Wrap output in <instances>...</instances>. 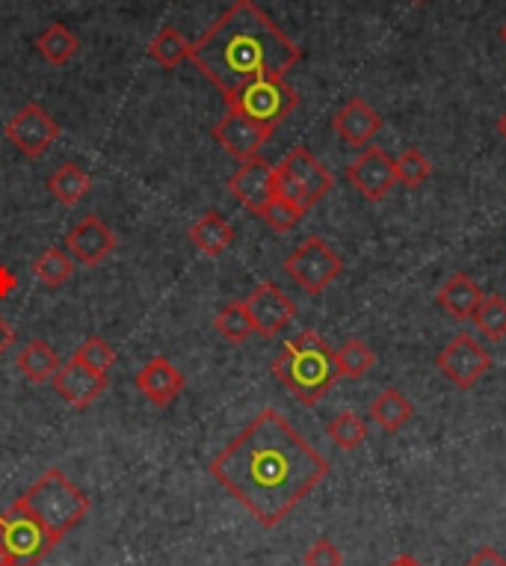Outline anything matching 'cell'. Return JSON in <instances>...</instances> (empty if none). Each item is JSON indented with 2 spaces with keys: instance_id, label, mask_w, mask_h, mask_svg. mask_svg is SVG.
Returning a JSON list of instances; mask_svg holds the SVG:
<instances>
[{
  "instance_id": "obj_3",
  "label": "cell",
  "mask_w": 506,
  "mask_h": 566,
  "mask_svg": "<svg viewBox=\"0 0 506 566\" xmlns=\"http://www.w3.org/2000/svg\"><path fill=\"white\" fill-rule=\"evenodd\" d=\"M273 374L305 407H317L329 395L331 386L341 380L335 350L314 329H305L299 338L285 344V350L278 353V359L273 363Z\"/></svg>"
},
{
  "instance_id": "obj_18",
  "label": "cell",
  "mask_w": 506,
  "mask_h": 566,
  "mask_svg": "<svg viewBox=\"0 0 506 566\" xmlns=\"http://www.w3.org/2000/svg\"><path fill=\"white\" fill-rule=\"evenodd\" d=\"M331 125H335L338 137H341L347 146L365 149L370 139L377 137L379 128H382V116H379L365 98H350L341 111L335 113Z\"/></svg>"
},
{
  "instance_id": "obj_21",
  "label": "cell",
  "mask_w": 506,
  "mask_h": 566,
  "mask_svg": "<svg viewBox=\"0 0 506 566\" xmlns=\"http://www.w3.org/2000/svg\"><path fill=\"white\" fill-rule=\"evenodd\" d=\"M190 48L193 42L185 39V33L172 24H166L155 33V39L148 42V60H155L157 65H164V69H178V65L190 60Z\"/></svg>"
},
{
  "instance_id": "obj_22",
  "label": "cell",
  "mask_w": 506,
  "mask_h": 566,
  "mask_svg": "<svg viewBox=\"0 0 506 566\" xmlns=\"http://www.w3.org/2000/svg\"><path fill=\"white\" fill-rule=\"evenodd\" d=\"M36 51L45 63L68 65L74 56H77V51H81V39L74 36L72 30L65 28V24L56 21V24H51V28H45L42 33H39Z\"/></svg>"
},
{
  "instance_id": "obj_40",
  "label": "cell",
  "mask_w": 506,
  "mask_h": 566,
  "mask_svg": "<svg viewBox=\"0 0 506 566\" xmlns=\"http://www.w3.org/2000/svg\"><path fill=\"white\" fill-rule=\"evenodd\" d=\"M497 130H500V137L506 139V113L500 116V119H497Z\"/></svg>"
},
{
  "instance_id": "obj_17",
  "label": "cell",
  "mask_w": 506,
  "mask_h": 566,
  "mask_svg": "<svg viewBox=\"0 0 506 566\" xmlns=\"http://www.w3.org/2000/svg\"><path fill=\"white\" fill-rule=\"evenodd\" d=\"M137 389L155 407H169L185 391V374L178 371L176 365L169 363L166 356H155V359H148L137 371Z\"/></svg>"
},
{
  "instance_id": "obj_26",
  "label": "cell",
  "mask_w": 506,
  "mask_h": 566,
  "mask_svg": "<svg viewBox=\"0 0 506 566\" xmlns=\"http://www.w3.org/2000/svg\"><path fill=\"white\" fill-rule=\"evenodd\" d=\"M33 273H36L39 282H42V285H48V289H63L65 282L72 279L74 261L65 250H60V247H51V250H45L36 261H33Z\"/></svg>"
},
{
  "instance_id": "obj_38",
  "label": "cell",
  "mask_w": 506,
  "mask_h": 566,
  "mask_svg": "<svg viewBox=\"0 0 506 566\" xmlns=\"http://www.w3.org/2000/svg\"><path fill=\"white\" fill-rule=\"evenodd\" d=\"M386 566H424V564H421V560H414L412 555H400L394 557V560H388Z\"/></svg>"
},
{
  "instance_id": "obj_29",
  "label": "cell",
  "mask_w": 506,
  "mask_h": 566,
  "mask_svg": "<svg viewBox=\"0 0 506 566\" xmlns=\"http://www.w3.org/2000/svg\"><path fill=\"white\" fill-rule=\"evenodd\" d=\"M329 439L335 446L341 448V451H352V448H359L365 439H368V424H365V418L350 412V409H344L338 416L331 418L329 428H326Z\"/></svg>"
},
{
  "instance_id": "obj_1",
  "label": "cell",
  "mask_w": 506,
  "mask_h": 566,
  "mask_svg": "<svg viewBox=\"0 0 506 566\" xmlns=\"http://www.w3.org/2000/svg\"><path fill=\"white\" fill-rule=\"evenodd\" d=\"M211 474L264 528H276L329 474V463L278 409H261L213 457Z\"/></svg>"
},
{
  "instance_id": "obj_7",
  "label": "cell",
  "mask_w": 506,
  "mask_h": 566,
  "mask_svg": "<svg viewBox=\"0 0 506 566\" xmlns=\"http://www.w3.org/2000/svg\"><path fill=\"white\" fill-rule=\"evenodd\" d=\"M0 539L12 566H39L56 546V539L48 534L45 525L21 502L12 504L7 513H0Z\"/></svg>"
},
{
  "instance_id": "obj_37",
  "label": "cell",
  "mask_w": 506,
  "mask_h": 566,
  "mask_svg": "<svg viewBox=\"0 0 506 566\" xmlns=\"http://www.w3.org/2000/svg\"><path fill=\"white\" fill-rule=\"evenodd\" d=\"M12 342H15V329H12V326L7 324L3 317H0V356L10 350Z\"/></svg>"
},
{
  "instance_id": "obj_4",
  "label": "cell",
  "mask_w": 506,
  "mask_h": 566,
  "mask_svg": "<svg viewBox=\"0 0 506 566\" xmlns=\"http://www.w3.org/2000/svg\"><path fill=\"white\" fill-rule=\"evenodd\" d=\"M33 516L48 528V534L60 543V539L81 525L83 516L89 513L93 502L65 478L60 469H48L39 474V481L30 486L19 499Z\"/></svg>"
},
{
  "instance_id": "obj_25",
  "label": "cell",
  "mask_w": 506,
  "mask_h": 566,
  "mask_svg": "<svg viewBox=\"0 0 506 566\" xmlns=\"http://www.w3.org/2000/svg\"><path fill=\"white\" fill-rule=\"evenodd\" d=\"M370 416H373V421H377L386 433H397V430H403L405 424H409V418H412V403H409V398H405L403 391L386 389L373 403H370Z\"/></svg>"
},
{
  "instance_id": "obj_39",
  "label": "cell",
  "mask_w": 506,
  "mask_h": 566,
  "mask_svg": "<svg viewBox=\"0 0 506 566\" xmlns=\"http://www.w3.org/2000/svg\"><path fill=\"white\" fill-rule=\"evenodd\" d=\"M0 566H12L10 555H7V548H3V539H0Z\"/></svg>"
},
{
  "instance_id": "obj_2",
  "label": "cell",
  "mask_w": 506,
  "mask_h": 566,
  "mask_svg": "<svg viewBox=\"0 0 506 566\" xmlns=\"http://www.w3.org/2000/svg\"><path fill=\"white\" fill-rule=\"evenodd\" d=\"M196 69L229 98L255 77H285L303 48L273 24L255 0H234L190 48Z\"/></svg>"
},
{
  "instance_id": "obj_8",
  "label": "cell",
  "mask_w": 506,
  "mask_h": 566,
  "mask_svg": "<svg viewBox=\"0 0 506 566\" xmlns=\"http://www.w3.org/2000/svg\"><path fill=\"white\" fill-rule=\"evenodd\" d=\"M341 255L331 250L323 238H308V241L299 243L285 261L287 276L294 279L296 285H299L305 294H312V297L329 289L331 282L341 276Z\"/></svg>"
},
{
  "instance_id": "obj_13",
  "label": "cell",
  "mask_w": 506,
  "mask_h": 566,
  "mask_svg": "<svg viewBox=\"0 0 506 566\" xmlns=\"http://www.w3.org/2000/svg\"><path fill=\"white\" fill-rule=\"evenodd\" d=\"M243 303H246L249 317L255 324V333H261L264 338L278 335L296 317L294 300L287 297L276 282H261Z\"/></svg>"
},
{
  "instance_id": "obj_9",
  "label": "cell",
  "mask_w": 506,
  "mask_h": 566,
  "mask_svg": "<svg viewBox=\"0 0 506 566\" xmlns=\"http://www.w3.org/2000/svg\"><path fill=\"white\" fill-rule=\"evenodd\" d=\"M435 365L456 389H471L492 368V356L474 335L460 333L453 335L451 344L435 356Z\"/></svg>"
},
{
  "instance_id": "obj_16",
  "label": "cell",
  "mask_w": 506,
  "mask_h": 566,
  "mask_svg": "<svg viewBox=\"0 0 506 566\" xmlns=\"http://www.w3.org/2000/svg\"><path fill=\"white\" fill-rule=\"evenodd\" d=\"M65 250L74 261H81L86 268H95L116 250V234L98 217H83L81 223L65 234Z\"/></svg>"
},
{
  "instance_id": "obj_28",
  "label": "cell",
  "mask_w": 506,
  "mask_h": 566,
  "mask_svg": "<svg viewBox=\"0 0 506 566\" xmlns=\"http://www.w3.org/2000/svg\"><path fill=\"white\" fill-rule=\"evenodd\" d=\"M335 363H338L341 377L356 380V377H365L377 365V353L370 350L361 338H350V342L341 344V350H335Z\"/></svg>"
},
{
  "instance_id": "obj_11",
  "label": "cell",
  "mask_w": 506,
  "mask_h": 566,
  "mask_svg": "<svg viewBox=\"0 0 506 566\" xmlns=\"http://www.w3.org/2000/svg\"><path fill=\"white\" fill-rule=\"evenodd\" d=\"M347 178L368 202H382L397 185V164L386 149L365 146L359 158L347 167Z\"/></svg>"
},
{
  "instance_id": "obj_12",
  "label": "cell",
  "mask_w": 506,
  "mask_h": 566,
  "mask_svg": "<svg viewBox=\"0 0 506 566\" xmlns=\"http://www.w3.org/2000/svg\"><path fill=\"white\" fill-rule=\"evenodd\" d=\"M229 193L240 205H246L252 214L261 217L270 199L276 196V167L261 158V155L252 160H243L238 172L229 178Z\"/></svg>"
},
{
  "instance_id": "obj_33",
  "label": "cell",
  "mask_w": 506,
  "mask_h": 566,
  "mask_svg": "<svg viewBox=\"0 0 506 566\" xmlns=\"http://www.w3.org/2000/svg\"><path fill=\"white\" fill-rule=\"evenodd\" d=\"M74 359L86 365V368H93L95 374H107L113 368V363H116V353H113V347L104 342L102 335H89V338L77 347Z\"/></svg>"
},
{
  "instance_id": "obj_35",
  "label": "cell",
  "mask_w": 506,
  "mask_h": 566,
  "mask_svg": "<svg viewBox=\"0 0 506 566\" xmlns=\"http://www.w3.org/2000/svg\"><path fill=\"white\" fill-rule=\"evenodd\" d=\"M465 566H506V557L500 555L497 548L483 546L468 557V564H465Z\"/></svg>"
},
{
  "instance_id": "obj_41",
  "label": "cell",
  "mask_w": 506,
  "mask_h": 566,
  "mask_svg": "<svg viewBox=\"0 0 506 566\" xmlns=\"http://www.w3.org/2000/svg\"><path fill=\"white\" fill-rule=\"evenodd\" d=\"M500 39H504V45H506V24H504V28H500Z\"/></svg>"
},
{
  "instance_id": "obj_15",
  "label": "cell",
  "mask_w": 506,
  "mask_h": 566,
  "mask_svg": "<svg viewBox=\"0 0 506 566\" xmlns=\"http://www.w3.org/2000/svg\"><path fill=\"white\" fill-rule=\"evenodd\" d=\"M56 395L74 409H86L89 403H95V398L107 389V374H95L93 368H86L77 359H68L56 368V374L51 377Z\"/></svg>"
},
{
  "instance_id": "obj_6",
  "label": "cell",
  "mask_w": 506,
  "mask_h": 566,
  "mask_svg": "<svg viewBox=\"0 0 506 566\" xmlns=\"http://www.w3.org/2000/svg\"><path fill=\"white\" fill-rule=\"evenodd\" d=\"M335 178L320 160L314 158L305 146H296L285 155V160L276 167V193L296 202L299 208H312L329 193Z\"/></svg>"
},
{
  "instance_id": "obj_10",
  "label": "cell",
  "mask_w": 506,
  "mask_h": 566,
  "mask_svg": "<svg viewBox=\"0 0 506 566\" xmlns=\"http://www.w3.org/2000/svg\"><path fill=\"white\" fill-rule=\"evenodd\" d=\"M60 137V125L45 107L24 104L10 122H7V139L24 155V158H42Z\"/></svg>"
},
{
  "instance_id": "obj_5",
  "label": "cell",
  "mask_w": 506,
  "mask_h": 566,
  "mask_svg": "<svg viewBox=\"0 0 506 566\" xmlns=\"http://www.w3.org/2000/svg\"><path fill=\"white\" fill-rule=\"evenodd\" d=\"M229 111L243 113L246 119L276 130L299 107V95L285 77H255L225 98Z\"/></svg>"
},
{
  "instance_id": "obj_30",
  "label": "cell",
  "mask_w": 506,
  "mask_h": 566,
  "mask_svg": "<svg viewBox=\"0 0 506 566\" xmlns=\"http://www.w3.org/2000/svg\"><path fill=\"white\" fill-rule=\"evenodd\" d=\"M474 326L486 335L488 342H504L506 338V300L504 297H483V303L474 312Z\"/></svg>"
},
{
  "instance_id": "obj_14",
  "label": "cell",
  "mask_w": 506,
  "mask_h": 566,
  "mask_svg": "<svg viewBox=\"0 0 506 566\" xmlns=\"http://www.w3.org/2000/svg\"><path fill=\"white\" fill-rule=\"evenodd\" d=\"M270 137H273V130L259 125V122L246 119V116L238 111H229L217 125H213V139L220 143L222 149L229 151L231 158H238L240 164H243V160L259 158L261 149H264V143H267Z\"/></svg>"
},
{
  "instance_id": "obj_19",
  "label": "cell",
  "mask_w": 506,
  "mask_h": 566,
  "mask_svg": "<svg viewBox=\"0 0 506 566\" xmlns=\"http://www.w3.org/2000/svg\"><path fill=\"white\" fill-rule=\"evenodd\" d=\"M435 300H439V306H442L451 317H456V321H471L479 303H483V291H479L477 282L471 276H465V273H453V276L444 282Z\"/></svg>"
},
{
  "instance_id": "obj_31",
  "label": "cell",
  "mask_w": 506,
  "mask_h": 566,
  "mask_svg": "<svg viewBox=\"0 0 506 566\" xmlns=\"http://www.w3.org/2000/svg\"><path fill=\"white\" fill-rule=\"evenodd\" d=\"M308 214L305 208H299L296 202H291V199H285V196H273L270 199V205L261 211V220L273 229V232H291L303 217Z\"/></svg>"
},
{
  "instance_id": "obj_24",
  "label": "cell",
  "mask_w": 506,
  "mask_h": 566,
  "mask_svg": "<svg viewBox=\"0 0 506 566\" xmlns=\"http://www.w3.org/2000/svg\"><path fill=\"white\" fill-rule=\"evenodd\" d=\"M48 190H51V196H54L56 202H63L72 208V205L83 202V199L89 196V190H93V178L86 176L77 164H63L54 176L48 178Z\"/></svg>"
},
{
  "instance_id": "obj_32",
  "label": "cell",
  "mask_w": 506,
  "mask_h": 566,
  "mask_svg": "<svg viewBox=\"0 0 506 566\" xmlns=\"http://www.w3.org/2000/svg\"><path fill=\"white\" fill-rule=\"evenodd\" d=\"M397 164V181H403L405 187H421L426 178L433 176V164L421 149H405Z\"/></svg>"
},
{
  "instance_id": "obj_27",
  "label": "cell",
  "mask_w": 506,
  "mask_h": 566,
  "mask_svg": "<svg viewBox=\"0 0 506 566\" xmlns=\"http://www.w3.org/2000/svg\"><path fill=\"white\" fill-rule=\"evenodd\" d=\"M213 326H217V333H220L229 344L249 342V335L255 333V324H252V317H249L243 300H234L229 306H222L220 315L213 317Z\"/></svg>"
},
{
  "instance_id": "obj_20",
  "label": "cell",
  "mask_w": 506,
  "mask_h": 566,
  "mask_svg": "<svg viewBox=\"0 0 506 566\" xmlns=\"http://www.w3.org/2000/svg\"><path fill=\"white\" fill-rule=\"evenodd\" d=\"M190 241L196 243V250L217 259L234 241V229H231V223L220 211H208V214H202L190 226Z\"/></svg>"
},
{
  "instance_id": "obj_34",
  "label": "cell",
  "mask_w": 506,
  "mask_h": 566,
  "mask_svg": "<svg viewBox=\"0 0 506 566\" xmlns=\"http://www.w3.org/2000/svg\"><path fill=\"white\" fill-rule=\"evenodd\" d=\"M303 564L305 566H344V555H341V548L335 546L331 539L320 537V539H314L312 546H308Z\"/></svg>"
},
{
  "instance_id": "obj_23",
  "label": "cell",
  "mask_w": 506,
  "mask_h": 566,
  "mask_svg": "<svg viewBox=\"0 0 506 566\" xmlns=\"http://www.w3.org/2000/svg\"><path fill=\"white\" fill-rule=\"evenodd\" d=\"M15 365H19V371L24 374L30 382H45L54 377L56 368L63 363H60V356H56V350L51 344L36 338V342H30L28 347L15 356Z\"/></svg>"
},
{
  "instance_id": "obj_42",
  "label": "cell",
  "mask_w": 506,
  "mask_h": 566,
  "mask_svg": "<svg viewBox=\"0 0 506 566\" xmlns=\"http://www.w3.org/2000/svg\"><path fill=\"white\" fill-rule=\"evenodd\" d=\"M412 3H426V0H412Z\"/></svg>"
},
{
  "instance_id": "obj_36",
  "label": "cell",
  "mask_w": 506,
  "mask_h": 566,
  "mask_svg": "<svg viewBox=\"0 0 506 566\" xmlns=\"http://www.w3.org/2000/svg\"><path fill=\"white\" fill-rule=\"evenodd\" d=\"M15 285H19V276L12 273L7 264H0V300H7L15 291Z\"/></svg>"
}]
</instances>
